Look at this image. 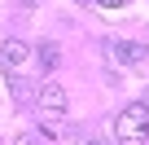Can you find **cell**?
<instances>
[{"label":"cell","instance_id":"6da1fadb","mask_svg":"<svg viewBox=\"0 0 149 145\" xmlns=\"http://www.w3.org/2000/svg\"><path fill=\"white\" fill-rule=\"evenodd\" d=\"M114 136H118L123 145H140V141L149 136V106H145V101H132L127 110H118Z\"/></svg>","mask_w":149,"mask_h":145},{"label":"cell","instance_id":"7a4b0ae2","mask_svg":"<svg viewBox=\"0 0 149 145\" xmlns=\"http://www.w3.org/2000/svg\"><path fill=\"white\" fill-rule=\"evenodd\" d=\"M35 101H40V110H44V119H61V114H66V106H70V97H66V88H61V84H53V79H48V84L40 88V97H35Z\"/></svg>","mask_w":149,"mask_h":145},{"label":"cell","instance_id":"3957f363","mask_svg":"<svg viewBox=\"0 0 149 145\" xmlns=\"http://www.w3.org/2000/svg\"><path fill=\"white\" fill-rule=\"evenodd\" d=\"M26 53H31V48H26L22 40H5V44H0V66H5V70H18V66L26 62Z\"/></svg>","mask_w":149,"mask_h":145},{"label":"cell","instance_id":"277c9868","mask_svg":"<svg viewBox=\"0 0 149 145\" xmlns=\"http://www.w3.org/2000/svg\"><path fill=\"white\" fill-rule=\"evenodd\" d=\"M145 53H149L145 44H127V40H114L110 44V57L114 62H145Z\"/></svg>","mask_w":149,"mask_h":145},{"label":"cell","instance_id":"5b68a950","mask_svg":"<svg viewBox=\"0 0 149 145\" xmlns=\"http://www.w3.org/2000/svg\"><path fill=\"white\" fill-rule=\"evenodd\" d=\"M40 66L44 70H57V48L53 44H40Z\"/></svg>","mask_w":149,"mask_h":145},{"label":"cell","instance_id":"8992f818","mask_svg":"<svg viewBox=\"0 0 149 145\" xmlns=\"http://www.w3.org/2000/svg\"><path fill=\"white\" fill-rule=\"evenodd\" d=\"M92 5H97V9H118L123 0H92Z\"/></svg>","mask_w":149,"mask_h":145},{"label":"cell","instance_id":"52a82bcc","mask_svg":"<svg viewBox=\"0 0 149 145\" xmlns=\"http://www.w3.org/2000/svg\"><path fill=\"white\" fill-rule=\"evenodd\" d=\"M13 145H35V136H18V141H13Z\"/></svg>","mask_w":149,"mask_h":145},{"label":"cell","instance_id":"ba28073f","mask_svg":"<svg viewBox=\"0 0 149 145\" xmlns=\"http://www.w3.org/2000/svg\"><path fill=\"white\" fill-rule=\"evenodd\" d=\"M88 145H105V141H88Z\"/></svg>","mask_w":149,"mask_h":145},{"label":"cell","instance_id":"9c48e42d","mask_svg":"<svg viewBox=\"0 0 149 145\" xmlns=\"http://www.w3.org/2000/svg\"><path fill=\"white\" fill-rule=\"evenodd\" d=\"M145 106H149V101H145Z\"/></svg>","mask_w":149,"mask_h":145}]
</instances>
